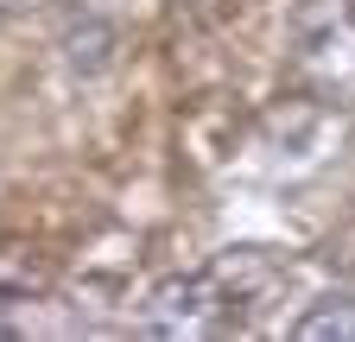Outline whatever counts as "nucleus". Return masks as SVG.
<instances>
[{"instance_id": "1", "label": "nucleus", "mask_w": 355, "mask_h": 342, "mask_svg": "<svg viewBox=\"0 0 355 342\" xmlns=\"http://www.w3.org/2000/svg\"><path fill=\"white\" fill-rule=\"evenodd\" d=\"M235 305L241 291L222 279V267H203V273H171L146 291L140 305V330L159 336V342H203V336H222L235 323Z\"/></svg>"}, {"instance_id": "4", "label": "nucleus", "mask_w": 355, "mask_h": 342, "mask_svg": "<svg viewBox=\"0 0 355 342\" xmlns=\"http://www.w3.org/2000/svg\"><path fill=\"white\" fill-rule=\"evenodd\" d=\"M298 342H355V291H330L318 298L298 323H292Z\"/></svg>"}, {"instance_id": "5", "label": "nucleus", "mask_w": 355, "mask_h": 342, "mask_svg": "<svg viewBox=\"0 0 355 342\" xmlns=\"http://www.w3.org/2000/svg\"><path fill=\"white\" fill-rule=\"evenodd\" d=\"M19 7H38V0H0V13H19Z\"/></svg>"}, {"instance_id": "3", "label": "nucleus", "mask_w": 355, "mask_h": 342, "mask_svg": "<svg viewBox=\"0 0 355 342\" xmlns=\"http://www.w3.org/2000/svg\"><path fill=\"white\" fill-rule=\"evenodd\" d=\"M51 279H58V260L38 241H0V305L51 291Z\"/></svg>"}, {"instance_id": "2", "label": "nucleus", "mask_w": 355, "mask_h": 342, "mask_svg": "<svg viewBox=\"0 0 355 342\" xmlns=\"http://www.w3.org/2000/svg\"><path fill=\"white\" fill-rule=\"evenodd\" d=\"M292 64L318 96H355V0H298Z\"/></svg>"}]
</instances>
